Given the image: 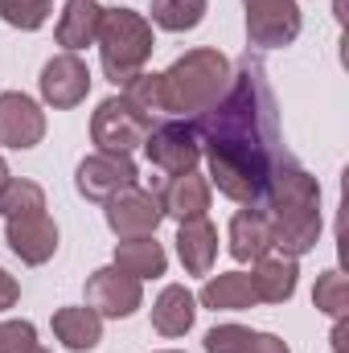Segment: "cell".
I'll use <instances>...</instances> for the list:
<instances>
[{"label": "cell", "instance_id": "cell-1", "mask_svg": "<svg viewBox=\"0 0 349 353\" xmlns=\"http://www.w3.org/2000/svg\"><path fill=\"white\" fill-rule=\"evenodd\" d=\"M193 132L210 161V185L239 205H259L271 173L288 161L275 94L259 62L247 58L230 74L226 94L210 111L193 115Z\"/></svg>", "mask_w": 349, "mask_h": 353}, {"label": "cell", "instance_id": "cell-2", "mask_svg": "<svg viewBox=\"0 0 349 353\" xmlns=\"http://www.w3.org/2000/svg\"><path fill=\"white\" fill-rule=\"evenodd\" d=\"M255 210H263V218L271 226V247L279 255L300 259L321 243V185L292 157L271 173L263 201Z\"/></svg>", "mask_w": 349, "mask_h": 353}, {"label": "cell", "instance_id": "cell-3", "mask_svg": "<svg viewBox=\"0 0 349 353\" xmlns=\"http://www.w3.org/2000/svg\"><path fill=\"white\" fill-rule=\"evenodd\" d=\"M230 58L222 50H189L161 74V111L165 115H201L230 87Z\"/></svg>", "mask_w": 349, "mask_h": 353}, {"label": "cell", "instance_id": "cell-4", "mask_svg": "<svg viewBox=\"0 0 349 353\" xmlns=\"http://www.w3.org/2000/svg\"><path fill=\"white\" fill-rule=\"evenodd\" d=\"M99 62H103V74L107 83L123 90L136 74H144L157 41H152V21L132 12V8H103V21H99Z\"/></svg>", "mask_w": 349, "mask_h": 353}, {"label": "cell", "instance_id": "cell-5", "mask_svg": "<svg viewBox=\"0 0 349 353\" xmlns=\"http://www.w3.org/2000/svg\"><path fill=\"white\" fill-rule=\"evenodd\" d=\"M152 132V115L140 111L128 94H111L94 107L90 115V140L99 144V152H123L132 157L136 148H144Z\"/></svg>", "mask_w": 349, "mask_h": 353}, {"label": "cell", "instance_id": "cell-6", "mask_svg": "<svg viewBox=\"0 0 349 353\" xmlns=\"http://www.w3.org/2000/svg\"><path fill=\"white\" fill-rule=\"evenodd\" d=\"M103 205H107L103 218H107V226H111L115 239H144V234H157V226L165 222L157 193H148V189H140V185L119 189V193L107 197Z\"/></svg>", "mask_w": 349, "mask_h": 353}, {"label": "cell", "instance_id": "cell-7", "mask_svg": "<svg viewBox=\"0 0 349 353\" xmlns=\"http://www.w3.org/2000/svg\"><path fill=\"white\" fill-rule=\"evenodd\" d=\"M247 4V41L259 50H283L300 37V4L296 0H243Z\"/></svg>", "mask_w": 349, "mask_h": 353}, {"label": "cell", "instance_id": "cell-8", "mask_svg": "<svg viewBox=\"0 0 349 353\" xmlns=\"http://www.w3.org/2000/svg\"><path fill=\"white\" fill-rule=\"evenodd\" d=\"M136 176H140V169H136L132 157H123V152H90L74 169V185H79V193L87 201H107L119 189L136 185Z\"/></svg>", "mask_w": 349, "mask_h": 353}, {"label": "cell", "instance_id": "cell-9", "mask_svg": "<svg viewBox=\"0 0 349 353\" xmlns=\"http://www.w3.org/2000/svg\"><path fill=\"white\" fill-rule=\"evenodd\" d=\"M87 304L99 316L119 321V316H132L144 304V288H140V279H132L128 271H119L115 263L99 267V271L87 275Z\"/></svg>", "mask_w": 349, "mask_h": 353}, {"label": "cell", "instance_id": "cell-10", "mask_svg": "<svg viewBox=\"0 0 349 353\" xmlns=\"http://www.w3.org/2000/svg\"><path fill=\"white\" fill-rule=\"evenodd\" d=\"M37 87H41V99H46L54 111H70V107H79L90 94V70L79 54H66V50H62V54H54V58L41 66Z\"/></svg>", "mask_w": 349, "mask_h": 353}, {"label": "cell", "instance_id": "cell-11", "mask_svg": "<svg viewBox=\"0 0 349 353\" xmlns=\"http://www.w3.org/2000/svg\"><path fill=\"white\" fill-rule=\"evenodd\" d=\"M144 152H148V161L161 169V173H189V169H197V161H201V144H197V132H193V123H165V128H152L148 132V140H144Z\"/></svg>", "mask_w": 349, "mask_h": 353}, {"label": "cell", "instance_id": "cell-12", "mask_svg": "<svg viewBox=\"0 0 349 353\" xmlns=\"http://www.w3.org/2000/svg\"><path fill=\"white\" fill-rule=\"evenodd\" d=\"M4 243L8 251L29 267H41L54 259L58 251V222L41 210V214H29V218H8L4 222Z\"/></svg>", "mask_w": 349, "mask_h": 353}, {"label": "cell", "instance_id": "cell-13", "mask_svg": "<svg viewBox=\"0 0 349 353\" xmlns=\"http://www.w3.org/2000/svg\"><path fill=\"white\" fill-rule=\"evenodd\" d=\"M41 136H46V111L21 90H4L0 94V144L4 148H37Z\"/></svg>", "mask_w": 349, "mask_h": 353}, {"label": "cell", "instance_id": "cell-14", "mask_svg": "<svg viewBox=\"0 0 349 353\" xmlns=\"http://www.w3.org/2000/svg\"><path fill=\"white\" fill-rule=\"evenodd\" d=\"M210 197H214V185H210V176H201L197 169L169 176L161 185V193H157L161 214L173 218L177 226L181 222H193V218H206L210 214Z\"/></svg>", "mask_w": 349, "mask_h": 353}, {"label": "cell", "instance_id": "cell-15", "mask_svg": "<svg viewBox=\"0 0 349 353\" xmlns=\"http://www.w3.org/2000/svg\"><path fill=\"white\" fill-rule=\"evenodd\" d=\"M296 279H300V267L292 255H263L255 259V271H251V288H255V300L263 304H288L296 296Z\"/></svg>", "mask_w": 349, "mask_h": 353}, {"label": "cell", "instance_id": "cell-16", "mask_svg": "<svg viewBox=\"0 0 349 353\" xmlns=\"http://www.w3.org/2000/svg\"><path fill=\"white\" fill-rule=\"evenodd\" d=\"M177 259L189 275H210V267L218 259V230L210 218H193L181 222L177 230Z\"/></svg>", "mask_w": 349, "mask_h": 353}, {"label": "cell", "instance_id": "cell-17", "mask_svg": "<svg viewBox=\"0 0 349 353\" xmlns=\"http://www.w3.org/2000/svg\"><path fill=\"white\" fill-rule=\"evenodd\" d=\"M99 21H103L99 0H66L54 37H58V46H62L66 54H79V50L94 46V37H99Z\"/></svg>", "mask_w": 349, "mask_h": 353}, {"label": "cell", "instance_id": "cell-18", "mask_svg": "<svg viewBox=\"0 0 349 353\" xmlns=\"http://www.w3.org/2000/svg\"><path fill=\"white\" fill-rule=\"evenodd\" d=\"M271 226L263 218V210L255 205H243L235 218H230V255L239 263H255L263 255H271Z\"/></svg>", "mask_w": 349, "mask_h": 353}, {"label": "cell", "instance_id": "cell-19", "mask_svg": "<svg viewBox=\"0 0 349 353\" xmlns=\"http://www.w3.org/2000/svg\"><path fill=\"white\" fill-rule=\"evenodd\" d=\"M193 316H197V296L185 283L161 288V296L152 304V329L161 337H185L193 329Z\"/></svg>", "mask_w": 349, "mask_h": 353}, {"label": "cell", "instance_id": "cell-20", "mask_svg": "<svg viewBox=\"0 0 349 353\" xmlns=\"http://www.w3.org/2000/svg\"><path fill=\"white\" fill-rule=\"evenodd\" d=\"M54 337L74 353H90L103 341V316L90 304H70L54 312Z\"/></svg>", "mask_w": 349, "mask_h": 353}, {"label": "cell", "instance_id": "cell-21", "mask_svg": "<svg viewBox=\"0 0 349 353\" xmlns=\"http://www.w3.org/2000/svg\"><path fill=\"white\" fill-rule=\"evenodd\" d=\"M197 300H201L206 308H214V312H247V308L259 304L247 271H222V275H210Z\"/></svg>", "mask_w": 349, "mask_h": 353}, {"label": "cell", "instance_id": "cell-22", "mask_svg": "<svg viewBox=\"0 0 349 353\" xmlns=\"http://www.w3.org/2000/svg\"><path fill=\"white\" fill-rule=\"evenodd\" d=\"M115 267L144 283V279L165 275L169 255H165V247L157 243V234H144V239H119V243H115Z\"/></svg>", "mask_w": 349, "mask_h": 353}, {"label": "cell", "instance_id": "cell-23", "mask_svg": "<svg viewBox=\"0 0 349 353\" xmlns=\"http://www.w3.org/2000/svg\"><path fill=\"white\" fill-rule=\"evenodd\" d=\"M46 210V189L29 176H8V185L0 189V214L4 222L8 218H29V214H41Z\"/></svg>", "mask_w": 349, "mask_h": 353}, {"label": "cell", "instance_id": "cell-24", "mask_svg": "<svg viewBox=\"0 0 349 353\" xmlns=\"http://www.w3.org/2000/svg\"><path fill=\"white\" fill-rule=\"evenodd\" d=\"M206 21V0H152V25L165 33H189Z\"/></svg>", "mask_w": 349, "mask_h": 353}, {"label": "cell", "instance_id": "cell-25", "mask_svg": "<svg viewBox=\"0 0 349 353\" xmlns=\"http://www.w3.org/2000/svg\"><path fill=\"white\" fill-rule=\"evenodd\" d=\"M50 12H54V0H0V21L12 29H25V33L41 29L50 21Z\"/></svg>", "mask_w": 349, "mask_h": 353}, {"label": "cell", "instance_id": "cell-26", "mask_svg": "<svg viewBox=\"0 0 349 353\" xmlns=\"http://www.w3.org/2000/svg\"><path fill=\"white\" fill-rule=\"evenodd\" d=\"M312 300H317V308L321 312H329V316H346V275L333 267V271H325L321 279H317V292H312Z\"/></svg>", "mask_w": 349, "mask_h": 353}, {"label": "cell", "instance_id": "cell-27", "mask_svg": "<svg viewBox=\"0 0 349 353\" xmlns=\"http://www.w3.org/2000/svg\"><path fill=\"white\" fill-rule=\"evenodd\" d=\"M251 329L243 325H214L206 333V353H247L251 350Z\"/></svg>", "mask_w": 349, "mask_h": 353}, {"label": "cell", "instance_id": "cell-28", "mask_svg": "<svg viewBox=\"0 0 349 353\" xmlns=\"http://www.w3.org/2000/svg\"><path fill=\"white\" fill-rule=\"evenodd\" d=\"M37 345L33 321H4L0 325V353H29Z\"/></svg>", "mask_w": 349, "mask_h": 353}, {"label": "cell", "instance_id": "cell-29", "mask_svg": "<svg viewBox=\"0 0 349 353\" xmlns=\"http://www.w3.org/2000/svg\"><path fill=\"white\" fill-rule=\"evenodd\" d=\"M17 300H21V283H17V279L0 267V312H8Z\"/></svg>", "mask_w": 349, "mask_h": 353}, {"label": "cell", "instance_id": "cell-30", "mask_svg": "<svg viewBox=\"0 0 349 353\" xmlns=\"http://www.w3.org/2000/svg\"><path fill=\"white\" fill-rule=\"evenodd\" d=\"M247 353H292V350H288L275 333H255V337H251V350H247Z\"/></svg>", "mask_w": 349, "mask_h": 353}, {"label": "cell", "instance_id": "cell-31", "mask_svg": "<svg viewBox=\"0 0 349 353\" xmlns=\"http://www.w3.org/2000/svg\"><path fill=\"white\" fill-rule=\"evenodd\" d=\"M333 353H346V325H337V333H333Z\"/></svg>", "mask_w": 349, "mask_h": 353}, {"label": "cell", "instance_id": "cell-32", "mask_svg": "<svg viewBox=\"0 0 349 353\" xmlns=\"http://www.w3.org/2000/svg\"><path fill=\"white\" fill-rule=\"evenodd\" d=\"M8 185V165H4V157H0V189Z\"/></svg>", "mask_w": 349, "mask_h": 353}, {"label": "cell", "instance_id": "cell-33", "mask_svg": "<svg viewBox=\"0 0 349 353\" xmlns=\"http://www.w3.org/2000/svg\"><path fill=\"white\" fill-rule=\"evenodd\" d=\"M29 353H50V350H41V345H33V350H29Z\"/></svg>", "mask_w": 349, "mask_h": 353}, {"label": "cell", "instance_id": "cell-34", "mask_svg": "<svg viewBox=\"0 0 349 353\" xmlns=\"http://www.w3.org/2000/svg\"><path fill=\"white\" fill-rule=\"evenodd\" d=\"M161 353H177V350H161Z\"/></svg>", "mask_w": 349, "mask_h": 353}]
</instances>
